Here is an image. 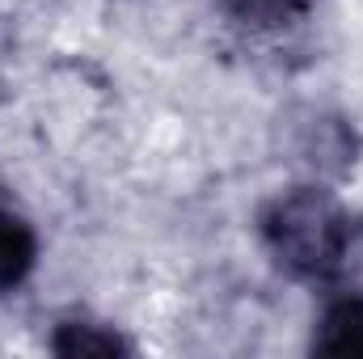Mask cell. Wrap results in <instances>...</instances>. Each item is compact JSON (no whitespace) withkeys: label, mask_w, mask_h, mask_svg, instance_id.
<instances>
[{"label":"cell","mask_w":363,"mask_h":359,"mask_svg":"<svg viewBox=\"0 0 363 359\" xmlns=\"http://www.w3.org/2000/svg\"><path fill=\"white\" fill-rule=\"evenodd\" d=\"M262 237L274 263L300 279H325L342 267L351 250L347 211L317 186L279 194L262 216Z\"/></svg>","instance_id":"obj_1"},{"label":"cell","mask_w":363,"mask_h":359,"mask_svg":"<svg viewBox=\"0 0 363 359\" xmlns=\"http://www.w3.org/2000/svg\"><path fill=\"white\" fill-rule=\"evenodd\" d=\"M313 351L321 355H363V296H338L313 334Z\"/></svg>","instance_id":"obj_2"},{"label":"cell","mask_w":363,"mask_h":359,"mask_svg":"<svg viewBox=\"0 0 363 359\" xmlns=\"http://www.w3.org/2000/svg\"><path fill=\"white\" fill-rule=\"evenodd\" d=\"M34 258H38L34 228L17 211L0 207V292H13L34 270Z\"/></svg>","instance_id":"obj_3"},{"label":"cell","mask_w":363,"mask_h":359,"mask_svg":"<svg viewBox=\"0 0 363 359\" xmlns=\"http://www.w3.org/2000/svg\"><path fill=\"white\" fill-rule=\"evenodd\" d=\"M224 9L241 21V26H254V30H279V26H296L313 0H224Z\"/></svg>","instance_id":"obj_4"},{"label":"cell","mask_w":363,"mask_h":359,"mask_svg":"<svg viewBox=\"0 0 363 359\" xmlns=\"http://www.w3.org/2000/svg\"><path fill=\"white\" fill-rule=\"evenodd\" d=\"M51 347L60 355H118V351H127L114 334H101L97 326H81V321L77 326H60Z\"/></svg>","instance_id":"obj_5"}]
</instances>
